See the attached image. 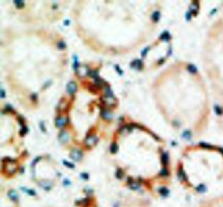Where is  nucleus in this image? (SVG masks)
Returning a JSON list of instances; mask_svg holds the SVG:
<instances>
[{
	"instance_id": "nucleus-3",
	"label": "nucleus",
	"mask_w": 223,
	"mask_h": 207,
	"mask_svg": "<svg viewBox=\"0 0 223 207\" xmlns=\"http://www.w3.org/2000/svg\"><path fill=\"white\" fill-rule=\"evenodd\" d=\"M118 207H122V206H118ZM123 207H144L141 205H127V206H123Z\"/></svg>"
},
{
	"instance_id": "nucleus-1",
	"label": "nucleus",
	"mask_w": 223,
	"mask_h": 207,
	"mask_svg": "<svg viewBox=\"0 0 223 207\" xmlns=\"http://www.w3.org/2000/svg\"><path fill=\"white\" fill-rule=\"evenodd\" d=\"M205 207H223V201H219V202L212 203V204L207 205V206H205Z\"/></svg>"
},
{
	"instance_id": "nucleus-2",
	"label": "nucleus",
	"mask_w": 223,
	"mask_h": 207,
	"mask_svg": "<svg viewBox=\"0 0 223 207\" xmlns=\"http://www.w3.org/2000/svg\"><path fill=\"white\" fill-rule=\"evenodd\" d=\"M75 89H76V85H75L74 83H71V84L69 85V91H70V92H74Z\"/></svg>"
}]
</instances>
